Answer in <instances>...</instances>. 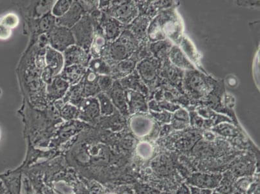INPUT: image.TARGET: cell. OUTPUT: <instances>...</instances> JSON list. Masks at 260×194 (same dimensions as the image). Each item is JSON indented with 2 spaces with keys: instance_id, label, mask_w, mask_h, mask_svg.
I'll use <instances>...</instances> for the list:
<instances>
[{
  "instance_id": "cell-19",
  "label": "cell",
  "mask_w": 260,
  "mask_h": 194,
  "mask_svg": "<svg viewBox=\"0 0 260 194\" xmlns=\"http://www.w3.org/2000/svg\"><path fill=\"white\" fill-rule=\"evenodd\" d=\"M106 46V39L103 35L96 34L94 36L91 46L92 55L94 58L100 57Z\"/></svg>"
},
{
  "instance_id": "cell-28",
  "label": "cell",
  "mask_w": 260,
  "mask_h": 194,
  "mask_svg": "<svg viewBox=\"0 0 260 194\" xmlns=\"http://www.w3.org/2000/svg\"><path fill=\"white\" fill-rule=\"evenodd\" d=\"M134 68V62L132 60L121 61V62L117 66V70L119 72H130Z\"/></svg>"
},
{
  "instance_id": "cell-1",
  "label": "cell",
  "mask_w": 260,
  "mask_h": 194,
  "mask_svg": "<svg viewBox=\"0 0 260 194\" xmlns=\"http://www.w3.org/2000/svg\"><path fill=\"white\" fill-rule=\"evenodd\" d=\"M70 29L74 37L75 45L88 52L94 36L91 18L87 15L82 16L79 22Z\"/></svg>"
},
{
  "instance_id": "cell-26",
  "label": "cell",
  "mask_w": 260,
  "mask_h": 194,
  "mask_svg": "<svg viewBox=\"0 0 260 194\" xmlns=\"http://www.w3.org/2000/svg\"><path fill=\"white\" fill-rule=\"evenodd\" d=\"M98 83L101 91H110L113 86V82L112 78L108 75H99Z\"/></svg>"
},
{
  "instance_id": "cell-5",
  "label": "cell",
  "mask_w": 260,
  "mask_h": 194,
  "mask_svg": "<svg viewBox=\"0 0 260 194\" xmlns=\"http://www.w3.org/2000/svg\"><path fill=\"white\" fill-rule=\"evenodd\" d=\"M109 15L121 23H129L137 15V9L134 3L127 2L121 3L111 8Z\"/></svg>"
},
{
  "instance_id": "cell-4",
  "label": "cell",
  "mask_w": 260,
  "mask_h": 194,
  "mask_svg": "<svg viewBox=\"0 0 260 194\" xmlns=\"http://www.w3.org/2000/svg\"><path fill=\"white\" fill-rule=\"evenodd\" d=\"M63 53L65 67L74 65L86 67L89 63L88 52L77 45L68 47Z\"/></svg>"
},
{
  "instance_id": "cell-6",
  "label": "cell",
  "mask_w": 260,
  "mask_h": 194,
  "mask_svg": "<svg viewBox=\"0 0 260 194\" xmlns=\"http://www.w3.org/2000/svg\"><path fill=\"white\" fill-rule=\"evenodd\" d=\"M84 9L81 4L77 2H73L69 11L64 15L56 18V23L58 26L72 29L75 25L79 22L83 16Z\"/></svg>"
},
{
  "instance_id": "cell-14",
  "label": "cell",
  "mask_w": 260,
  "mask_h": 194,
  "mask_svg": "<svg viewBox=\"0 0 260 194\" xmlns=\"http://www.w3.org/2000/svg\"><path fill=\"white\" fill-rule=\"evenodd\" d=\"M131 128L138 137H145L150 133L152 128L150 120L143 116H136L131 120Z\"/></svg>"
},
{
  "instance_id": "cell-8",
  "label": "cell",
  "mask_w": 260,
  "mask_h": 194,
  "mask_svg": "<svg viewBox=\"0 0 260 194\" xmlns=\"http://www.w3.org/2000/svg\"><path fill=\"white\" fill-rule=\"evenodd\" d=\"M47 71L51 73L52 77L60 73L64 65L63 54L54 50L51 47H47L46 55Z\"/></svg>"
},
{
  "instance_id": "cell-10",
  "label": "cell",
  "mask_w": 260,
  "mask_h": 194,
  "mask_svg": "<svg viewBox=\"0 0 260 194\" xmlns=\"http://www.w3.org/2000/svg\"><path fill=\"white\" fill-rule=\"evenodd\" d=\"M85 74H86V67L74 65L63 68L61 72L60 77L73 86L78 84Z\"/></svg>"
},
{
  "instance_id": "cell-12",
  "label": "cell",
  "mask_w": 260,
  "mask_h": 194,
  "mask_svg": "<svg viewBox=\"0 0 260 194\" xmlns=\"http://www.w3.org/2000/svg\"><path fill=\"white\" fill-rule=\"evenodd\" d=\"M79 106V111L82 117L93 118L98 116L101 112L98 99L93 97L84 99Z\"/></svg>"
},
{
  "instance_id": "cell-29",
  "label": "cell",
  "mask_w": 260,
  "mask_h": 194,
  "mask_svg": "<svg viewBox=\"0 0 260 194\" xmlns=\"http://www.w3.org/2000/svg\"><path fill=\"white\" fill-rule=\"evenodd\" d=\"M11 36V29L0 23V40H8Z\"/></svg>"
},
{
  "instance_id": "cell-23",
  "label": "cell",
  "mask_w": 260,
  "mask_h": 194,
  "mask_svg": "<svg viewBox=\"0 0 260 194\" xmlns=\"http://www.w3.org/2000/svg\"><path fill=\"white\" fill-rule=\"evenodd\" d=\"M193 77L190 78L188 81V87H190V90L193 91L197 92H204L205 84L203 80L200 77V76H196L193 75Z\"/></svg>"
},
{
  "instance_id": "cell-15",
  "label": "cell",
  "mask_w": 260,
  "mask_h": 194,
  "mask_svg": "<svg viewBox=\"0 0 260 194\" xmlns=\"http://www.w3.org/2000/svg\"><path fill=\"white\" fill-rule=\"evenodd\" d=\"M126 104L129 106V112H135L137 111H146V107L145 99L140 93H137L129 90L126 93Z\"/></svg>"
},
{
  "instance_id": "cell-24",
  "label": "cell",
  "mask_w": 260,
  "mask_h": 194,
  "mask_svg": "<svg viewBox=\"0 0 260 194\" xmlns=\"http://www.w3.org/2000/svg\"><path fill=\"white\" fill-rule=\"evenodd\" d=\"M121 84L123 86L130 87V88L135 89H141L140 86L141 85L140 80L139 79L138 75H130L128 77L124 78L121 80Z\"/></svg>"
},
{
  "instance_id": "cell-7",
  "label": "cell",
  "mask_w": 260,
  "mask_h": 194,
  "mask_svg": "<svg viewBox=\"0 0 260 194\" xmlns=\"http://www.w3.org/2000/svg\"><path fill=\"white\" fill-rule=\"evenodd\" d=\"M103 35L106 40L114 42L121 35V23L110 16L103 15L101 20Z\"/></svg>"
},
{
  "instance_id": "cell-22",
  "label": "cell",
  "mask_w": 260,
  "mask_h": 194,
  "mask_svg": "<svg viewBox=\"0 0 260 194\" xmlns=\"http://www.w3.org/2000/svg\"><path fill=\"white\" fill-rule=\"evenodd\" d=\"M139 157L144 159H148L152 157L153 152L152 146L147 142H143L139 144L138 148H137Z\"/></svg>"
},
{
  "instance_id": "cell-25",
  "label": "cell",
  "mask_w": 260,
  "mask_h": 194,
  "mask_svg": "<svg viewBox=\"0 0 260 194\" xmlns=\"http://www.w3.org/2000/svg\"><path fill=\"white\" fill-rule=\"evenodd\" d=\"M0 23L9 29H15L18 25L19 18L15 13H9L2 18Z\"/></svg>"
},
{
  "instance_id": "cell-9",
  "label": "cell",
  "mask_w": 260,
  "mask_h": 194,
  "mask_svg": "<svg viewBox=\"0 0 260 194\" xmlns=\"http://www.w3.org/2000/svg\"><path fill=\"white\" fill-rule=\"evenodd\" d=\"M85 75L82 84V96L90 98L98 95L101 91L98 83L99 75L89 70Z\"/></svg>"
},
{
  "instance_id": "cell-20",
  "label": "cell",
  "mask_w": 260,
  "mask_h": 194,
  "mask_svg": "<svg viewBox=\"0 0 260 194\" xmlns=\"http://www.w3.org/2000/svg\"><path fill=\"white\" fill-rule=\"evenodd\" d=\"M72 4V1H64V0L56 2L52 7V15L56 18L61 17L69 11Z\"/></svg>"
},
{
  "instance_id": "cell-31",
  "label": "cell",
  "mask_w": 260,
  "mask_h": 194,
  "mask_svg": "<svg viewBox=\"0 0 260 194\" xmlns=\"http://www.w3.org/2000/svg\"><path fill=\"white\" fill-rule=\"evenodd\" d=\"M82 3H80L84 10L86 11H93L94 9L96 8V7L99 6V3H96L98 2H82Z\"/></svg>"
},
{
  "instance_id": "cell-2",
  "label": "cell",
  "mask_w": 260,
  "mask_h": 194,
  "mask_svg": "<svg viewBox=\"0 0 260 194\" xmlns=\"http://www.w3.org/2000/svg\"><path fill=\"white\" fill-rule=\"evenodd\" d=\"M136 46L133 35L129 31H124L111 45L109 54L113 60H125L133 53Z\"/></svg>"
},
{
  "instance_id": "cell-17",
  "label": "cell",
  "mask_w": 260,
  "mask_h": 194,
  "mask_svg": "<svg viewBox=\"0 0 260 194\" xmlns=\"http://www.w3.org/2000/svg\"><path fill=\"white\" fill-rule=\"evenodd\" d=\"M89 70L98 75H108L112 72V69L105 60L101 58H94L89 61Z\"/></svg>"
},
{
  "instance_id": "cell-27",
  "label": "cell",
  "mask_w": 260,
  "mask_h": 194,
  "mask_svg": "<svg viewBox=\"0 0 260 194\" xmlns=\"http://www.w3.org/2000/svg\"><path fill=\"white\" fill-rule=\"evenodd\" d=\"M61 112L63 117L68 119V118L74 117L79 113V111L77 106L68 104L61 108Z\"/></svg>"
},
{
  "instance_id": "cell-11",
  "label": "cell",
  "mask_w": 260,
  "mask_h": 194,
  "mask_svg": "<svg viewBox=\"0 0 260 194\" xmlns=\"http://www.w3.org/2000/svg\"><path fill=\"white\" fill-rule=\"evenodd\" d=\"M69 86V83L66 80L60 77L56 78L47 86V94L52 100H58L65 95Z\"/></svg>"
},
{
  "instance_id": "cell-13",
  "label": "cell",
  "mask_w": 260,
  "mask_h": 194,
  "mask_svg": "<svg viewBox=\"0 0 260 194\" xmlns=\"http://www.w3.org/2000/svg\"><path fill=\"white\" fill-rule=\"evenodd\" d=\"M110 98L113 105L119 108L120 112H127L126 96L119 83H113L112 89L110 90Z\"/></svg>"
},
{
  "instance_id": "cell-32",
  "label": "cell",
  "mask_w": 260,
  "mask_h": 194,
  "mask_svg": "<svg viewBox=\"0 0 260 194\" xmlns=\"http://www.w3.org/2000/svg\"><path fill=\"white\" fill-rule=\"evenodd\" d=\"M2 95V89H0V98H1Z\"/></svg>"
},
{
  "instance_id": "cell-30",
  "label": "cell",
  "mask_w": 260,
  "mask_h": 194,
  "mask_svg": "<svg viewBox=\"0 0 260 194\" xmlns=\"http://www.w3.org/2000/svg\"><path fill=\"white\" fill-rule=\"evenodd\" d=\"M54 17L53 15L52 16H47L45 17L43 21L42 22V27L44 30L51 29V27H53V23H54Z\"/></svg>"
},
{
  "instance_id": "cell-18",
  "label": "cell",
  "mask_w": 260,
  "mask_h": 194,
  "mask_svg": "<svg viewBox=\"0 0 260 194\" xmlns=\"http://www.w3.org/2000/svg\"><path fill=\"white\" fill-rule=\"evenodd\" d=\"M99 106H100L101 113L103 115H111L115 111L114 105L111 101L110 96L105 93H100L96 95Z\"/></svg>"
},
{
  "instance_id": "cell-3",
  "label": "cell",
  "mask_w": 260,
  "mask_h": 194,
  "mask_svg": "<svg viewBox=\"0 0 260 194\" xmlns=\"http://www.w3.org/2000/svg\"><path fill=\"white\" fill-rule=\"evenodd\" d=\"M51 47L58 52H64L70 46L75 45L72 30L67 27L56 26L49 33Z\"/></svg>"
},
{
  "instance_id": "cell-16",
  "label": "cell",
  "mask_w": 260,
  "mask_h": 194,
  "mask_svg": "<svg viewBox=\"0 0 260 194\" xmlns=\"http://www.w3.org/2000/svg\"><path fill=\"white\" fill-rule=\"evenodd\" d=\"M139 74L146 82L153 81L156 77V68L152 61L148 60L142 61L138 67Z\"/></svg>"
},
{
  "instance_id": "cell-21",
  "label": "cell",
  "mask_w": 260,
  "mask_h": 194,
  "mask_svg": "<svg viewBox=\"0 0 260 194\" xmlns=\"http://www.w3.org/2000/svg\"><path fill=\"white\" fill-rule=\"evenodd\" d=\"M172 49L173 50L170 53V58L172 59L174 63H176L177 66H180L181 68L186 69L193 68L190 63H189V61L184 57V54L179 50V49L174 47Z\"/></svg>"
},
{
  "instance_id": "cell-33",
  "label": "cell",
  "mask_w": 260,
  "mask_h": 194,
  "mask_svg": "<svg viewBox=\"0 0 260 194\" xmlns=\"http://www.w3.org/2000/svg\"><path fill=\"white\" fill-rule=\"evenodd\" d=\"M0 136H1V133H0Z\"/></svg>"
}]
</instances>
